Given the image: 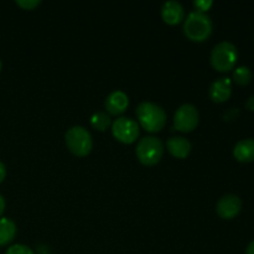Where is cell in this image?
<instances>
[{
    "instance_id": "cell-1",
    "label": "cell",
    "mask_w": 254,
    "mask_h": 254,
    "mask_svg": "<svg viewBox=\"0 0 254 254\" xmlns=\"http://www.w3.org/2000/svg\"><path fill=\"white\" fill-rule=\"evenodd\" d=\"M212 20L206 12L193 10L186 16L184 32L192 41H205L212 34Z\"/></svg>"
},
{
    "instance_id": "cell-2",
    "label": "cell",
    "mask_w": 254,
    "mask_h": 254,
    "mask_svg": "<svg viewBox=\"0 0 254 254\" xmlns=\"http://www.w3.org/2000/svg\"><path fill=\"white\" fill-rule=\"evenodd\" d=\"M136 117L145 130L156 133L161 130L166 123V113L163 107L153 102H141L136 107Z\"/></svg>"
},
{
    "instance_id": "cell-3",
    "label": "cell",
    "mask_w": 254,
    "mask_h": 254,
    "mask_svg": "<svg viewBox=\"0 0 254 254\" xmlns=\"http://www.w3.org/2000/svg\"><path fill=\"white\" fill-rule=\"evenodd\" d=\"M237 59V49L232 42H220L211 51V64L213 68L220 72H228L233 69Z\"/></svg>"
},
{
    "instance_id": "cell-4",
    "label": "cell",
    "mask_w": 254,
    "mask_h": 254,
    "mask_svg": "<svg viewBox=\"0 0 254 254\" xmlns=\"http://www.w3.org/2000/svg\"><path fill=\"white\" fill-rule=\"evenodd\" d=\"M67 148L77 156H86L93 148L91 133L82 126H74L66 133Z\"/></svg>"
},
{
    "instance_id": "cell-5",
    "label": "cell",
    "mask_w": 254,
    "mask_h": 254,
    "mask_svg": "<svg viewBox=\"0 0 254 254\" xmlns=\"http://www.w3.org/2000/svg\"><path fill=\"white\" fill-rule=\"evenodd\" d=\"M135 153L144 165H155L163 158L164 143L156 136H144L139 140Z\"/></svg>"
},
{
    "instance_id": "cell-6",
    "label": "cell",
    "mask_w": 254,
    "mask_h": 254,
    "mask_svg": "<svg viewBox=\"0 0 254 254\" xmlns=\"http://www.w3.org/2000/svg\"><path fill=\"white\" fill-rule=\"evenodd\" d=\"M112 133L122 143L130 144L138 138L139 126L134 119L121 117L112 124Z\"/></svg>"
},
{
    "instance_id": "cell-7",
    "label": "cell",
    "mask_w": 254,
    "mask_h": 254,
    "mask_svg": "<svg viewBox=\"0 0 254 254\" xmlns=\"http://www.w3.org/2000/svg\"><path fill=\"white\" fill-rule=\"evenodd\" d=\"M198 124V111L193 104L185 103L178 108L174 116V127L181 131H191Z\"/></svg>"
},
{
    "instance_id": "cell-8",
    "label": "cell",
    "mask_w": 254,
    "mask_h": 254,
    "mask_svg": "<svg viewBox=\"0 0 254 254\" xmlns=\"http://www.w3.org/2000/svg\"><path fill=\"white\" fill-rule=\"evenodd\" d=\"M241 210H242V201L237 195H232V193L221 197L216 206L218 216L225 220L235 218L241 212Z\"/></svg>"
},
{
    "instance_id": "cell-9",
    "label": "cell",
    "mask_w": 254,
    "mask_h": 254,
    "mask_svg": "<svg viewBox=\"0 0 254 254\" xmlns=\"http://www.w3.org/2000/svg\"><path fill=\"white\" fill-rule=\"evenodd\" d=\"M232 93V83L228 77H221V78L216 79L212 82L208 89V94H210L211 99L217 103H222L226 102L231 97Z\"/></svg>"
},
{
    "instance_id": "cell-10",
    "label": "cell",
    "mask_w": 254,
    "mask_h": 254,
    "mask_svg": "<svg viewBox=\"0 0 254 254\" xmlns=\"http://www.w3.org/2000/svg\"><path fill=\"white\" fill-rule=\"evenodd\" d=\"M161 16H163L164 21L168 22L170 25L179 24L185 17V10L181 2L176 1V0H169L163 4L161 7Z\"/></svg>"
},
{
    "instance_id": "cell-11",
    "label": "cell",
    "mask_w": 254,
    "mask_h": 254,
    "mask_svg": "<svg viewBox=\"0 0 254 254\" xmlns=\"http://www.w3.org/2000/svg\"><path fill=\"white\" fill-rule=\"evenodd\" d=\"M129 98L123 91H113L106 98L104 106L111 114H121L127 109Z\"/></svg>"
},
{
    "instance_id": "cell-12",
    "label": "cell",
    "mask_w": 254,
    "mask_h": 254,
    "mask_svg": "<svg viewBox=\"0 0 254 254\" xmlns=\"http://www.w3.org/2000/svg\"><path fill=\"white\" fill-rule=\"evenodd\" d=\"M166 148L171 155L176 158L184 159L190 154L191 151V143L184 136H171L166 141Z\"/></svg>"
},
{
    "instance_id": "cell-13",
    "label": "cell",
    "mask_w": 254,
    "mask_h": 254,
    "mask_svg": "<svg viewBox=\"0 0 254 254\" xmlns=\"http://www.w3.org/2000/svg\"><path fill=\"white\" fill-rule=\"evenodd\" d=\"M233 155L241 163L254 161V139H243L236 144Z\"/></svg>"
},
{
    "instance_id": "cell-14",
    "label": "cell",
    "mask_w": 254,
    "mask_h": 254,
    "mask_svg": "<svg viewBox=\"0 0 254 254\" xmlns=\"http://www.w3.org/2000/svg\"><path fill=\"white\" fill-rule=\"evenodd\" d=\"M16 236V225L7 217L0 218V246H6Z\"/></svg>"
},
{
    "instance_id": "cell-15",
    "label": "cell",
    "mask_w": 254,
    "mask_h": 254,
    "mask_svg": "<svg viewBox=\"0 0 254 254\" xmlns=\"http://www.w3.org/2000/svg\"><path fill=\"white\" fill-rule=\"evenodd\" d=\"M111 116L107 114L106 112H97V113H94L91 118V126L101 131L106 130V129L111 126Z\"/></svg>"
},
{
    "instance_id": "cell-16",
    "label": "cell",
    "mask_w": 254,
    "mask_h": 254,
    "mask_svg": "<svg viewBox=\"0 0 254 254\" xmlns=\"http://www.w3.org/2000/svg\"><path fill=\"white\" fill-rule=\"evenodd\" d=\"M233 79L240 86H246L252 79V72L247 66H240L233 72Z\"/></svg>"
},
{
    "instance_id": "cell-17",
    "label": "cell",
    "mask_w": 254,
    "mask_h": 254,
    "mask_svg": "<svg viewBox=\"0 0 254 254\" xmlns=\"http://www.w3.org/2000/svg\"><path fill=\"white\" fill-rule=\"evenodd\" d=\"M5 254H34L32 250L25 245H14L7 248Z\"/></svg>"
},
{
    "instance_id": "cell-18",
    "label": "cell",
    "mask_w": 254,
    "mask_h": 254,
    "mask_svg": "<svg viewBox=\"0 0 254 254\" xmlns=\"http://www.w3.org/2000/svg\"><path fill=\"white\" fill-rule=\"evenodd\" d=\"M212 0H195V1H193V5L197 7L198 11L202 12H206V10L210 9V7L212 6Z\"/></svg>"
},
{
    "instance_id": "cell-19",
    "label": "cell",
    "mask_w": 254,
    "mask_h": 254,
    "mask_svg": "<svg viewBox=\"0 0 254 254\" xmlns=\"http://www.w3.org/2000/svg\"><path fill=\"white\" fill-rule=\"evenodd\" d=\"M40 0H16V4L20 5L21 7H24V9H34L35 6H37V5H40Z\"/></svg>"
},
{
    "instance_id": "cell-20",
    "label": "cell",
    "mask_w": 254,
    "mask_h": 254,
    "mask_svg": "<svg viewBox=\"0 0 254 254\" xmlns=\"http://www.w3.org/2000/svg\"><path fill=\"white\" fill-rule=\"evenodd\" d=\"M5 176H6V168H5L4 163H1V161H0V184L4 181Z\"/></svg>"
},
{
    "instance_id": "cell-21",
    "label": "cell",
    "mask_w": 254,
    "mask_h": 254,
    "mask_svg": "<svg viewBox=\"0 0 254 254\" xmlns=\"http://www.w3.org/2000/svg\"><path fill=\"white\" fill-rule=\"evenodd\" d=\"M246 108H247L248 111L254 112V96H251L250 98L247 99V102H246Z\"/></svg>"
},
{
    "instance_id": "cell-22",
    "label": "cell",
    "mask_w": 254,
    "mask_h": 254,
    "mask_svg": "<svg viewBox=\"0 0 254 254\" xmlns=\"http://www.w3.org/2000/svg\"><path fill=\"white\" fill-rule=\"evenodd\" d=\"M5 210V198L2 197V195H0V216L2 215Z\"/></svg>"
},
{
    "instance_id": "cell-23",
    "label": "cell",
    "mask_w": 254,
    "mask_h": 254,
    "mask_svg": "<svg viewBox=\"0 0 254 254\" xmlns=\"http://www.w3.org/2000/svg\"><path fill=\"white\" fill-rule=\"evenodd\" d=\"M246 254H254V241L248 245L247 247V251H246Z\"/></svg>"
},
{
    "instance_id": "cell-24",
    "label": "cell",
    "mask_w": 254,
    "mask_h": 254,
    "mask_svg": "<svg viewBox=\"0 0 254 254\" xmlns=\"http://www.w3.org/2000/svg\"><path fill=\"white\" fill-rule=\"evenodd\" d=\"M0 69H1V61H0Z\"/></svg>"
}]
</instances>
